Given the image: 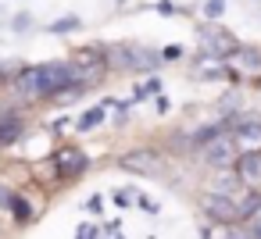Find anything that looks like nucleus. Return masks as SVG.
<instances>
[{"mask_svg": "<svg viewBox=\"0 0 261 239\" xmlns=\"http://www.w3.org/2000/svg\"><path fill=\"white\" fill-rule=\"evenodd\" d=\"M75 82H86L79 61H47V65L22 68L15 79V89L22 97H58Z\"/></svg>", "mask_w": 261, "mask_h": 239, "instance_id": "nucleus-1", "label": "nucleus"}, {"mask_svg": "<svg viewBox=\"0 0 261 239\" xmlns=\"http://www.w3.org/2000/svg\"><path fill=\"white\" fill-rule=\"evenodd\" d=\"M104 65L115 72H154L158 68V54L147 47H133V43H115L104 47Z\"/></svg>", "mask_w": 261, "mask_h": 239, "instance_id": "nucleus-2", "label": "nucleus"}, {"mask_svg": "<svg viewBox=\"0 0 261 239\" xmlns=\"http://www.w3.org/2000/svg\"><path fill=\"white\" fill-rule=\"evenodd\" d=\"M240 154H243V150H240V143L232 139V132H229V129H218V132L200 146V157H204L211 168H232Z\"/></svg>", "mask_w": 261, "mask_h": 239, "instance_id": "nucleus-3", "label": "nucleus"}, {"mask_svg": "<svg viewBox=\"0 0 261 239\" xmlns=\"http://www.w3.org/2000/svg\"><path fill=\"white\" fill-rule=\"evenodd\" d=\"M200 211L207 214L211 225H236V221H240L236 200H232L229 193H207V196L200 200Z\"/></svg>", "mask_w": 261, "mask_h": 239, "instance_id": "nucleus-4", "label": "nucleus"}, {"mask_svg": "<svg viewBox=\"0 0 261 239\" xmlns=\"http://www.w3.org/2000/svg\"><path fill=\"white\" fill-rule=\"evenodd\" d=\"M200 47H204V54H211V61H218V57H232L236 47H240V40L232 33H225V29L204 25L200 29Z\"/></svg>", "mask_w": 261, "mask_h": 239, "instance_id": "nucleus-5", "label": "nucleus"}, {"mask_svg": "<svg viewBox=\"0 0 261 239\" xmlns=\"http://www.w3.org/2000/svg\"><path fill=\"white\" fill-rule=\"evenodd\" d=\"M86 168H90V157H86L79 146H61V150L54 154V175H58L61 182L79 178Z\"/></svg>", "mask_w": 261, "mask_h": 239, "instance_id": "nucleus-6", "label": "nucleus"}, {"mask_svg": "<svg viewBox=\"0 0 261 239\" xmlns=\"http://www.w3.org/2000/svg\"><path fill=\"white\" fill-rule=\"evenodd\" d=\"M225 129L232 132V139L240 143V150H243V143H250V146L261 143V118L257 114H236V118H229Z\"/></svg>", "mask_w": 261, "mask_h": 239, "instance_id": "nucleus-7", "label": "nucleus"}, {"mask_svg": "<svg viewBox=\"0 0 261 239\" xmlns=\"http://www.w3.org/2000/svg\"><path fill=\"white\" fill-rule=\"evenodd\" d=\"M232 168H236V175L254 189V186L261 182V150H243V154L236 157V164H232Z\"/></svg>", "mask_w": 261, "mask_h": 239, "instance_id": "nucleus-8", "label": "nucleus"}, {"mask_svg": "<svg viewBox=\"0 0 261 239\" xmlns=\"http://www.w3.org/2000/svg\"><path fill=\"white\" fill-rule=\"evenodd\" d=\"M118 164L129 168V171H147V175H154V171L161 168V157H158L154 150H133V154L118 157Z\"/></svg>", "mask_w": 261, "mask_h": 239, "instance_id": "nucleus-9", "label": "nucleus"}, {"mask_svg": "<svg viewBox=\"0 0 261 239\" xmlns=\"http://www.w3.org/2000/svg\"><path fill=\"white\" fill-rule=\"evenodd\" d=\"M22 132H25V118L18 111H4V114H0V146H11Z\"/></svg>", "mask_w": 261, "mask_h": 239, "instance_id": "nucleus-10", "label": "nucleus"}, {"mask_svg": "<svg viewBox=\"0 0 261 239\" xmlns=\"http://www.w3.org/2000/svg\"><path fill=\"white\" fill-rule=\"evenodd\" d=\"M229 61H232V68H240L247 75H261V50H254V47H236V54Z\"/></svg>", "mask_w": 261, "mask_h": 239, "instance_id": "nucleus-11", "label": "nucleus"}, {"mask_svg": "<svg viewBox=\"0 0 261 239\" xmlns=\"http://www.w3.org/2000/svg\"><path fill=\"white\" fill-rule=\"evenodd\" d=\"M100 122H104V107H90V111L79 118V125H75V129H79V132H90V129H97Z\"/></svg>", "mask_w": 261, "mask_h": 239, "instance_id": "nucleus-12", "label": "nucleus"}, {"mask_svg": "<svg viewBox=\"0 0 261 239\" xmlns=\"http://www.w3.org/2000/svg\"><path fill=\"white\" fill-rule=\"evenodd\" d=\"M8 203H11V214H15V221H29V218H33V207H29V200H22V196H8Z\"/></svg>", "mask_w": 261, "mask_h": 239, "instance_id": "nucleus-13", "label": "nucleus"}, {"mask_svg": "<svg viewBox=\"0 0 261 239\" xmlns=\"http://www.w3.org/2000/svg\"><path fill=\"white\" fill-rule=\"evenodd\" d=\"M204 18L207 22H215V18H222V11H225V0H204Z\"/></svg>", "mask_w": 261, "mask_h": 239, "instance_id": "nucleus-14", "label": "nucleus"}, {"mask_svg": "<svg viewBox=\"0 0 261 239\" xmlns=\"http://www.w3.org/2000/svg\"><path fill=\"white\" fill-rule=\"evenodd\" d=\"M150 93H161V79H158V75H154V79H147V82L136 89V97H133V100H143V97H150Z\"/></svg>", "mask_w": 261, "mask_h": 239, "instance_id": "nucleus-15", "label": "nucleus"}, {"mask_svg": "<svg viewBox=\"0 0 261 239\" xmlns=\"http://www.w3.org/2000/svg\"><path fill=\"white\" fill-rule=\"evenodd\" d=\"M79 25H83V22H79L75 15H72V18H58V22L50 25V33H72V29H79Z\"/></svg>", "mask_w": 261, "mask_h": 239, "instance_id": "nucleus-16", "label": "nucleus"}, {"mask_svg": "<svg viewBox=\"0 0 261 239\" xmlns=\"http://www.w3.org/2000/svg\"><path fill=\"white\" fill-rule=\"evenodd\" d=\"M247 239H261V207L250 214V221H247Z\"/></svg>", "mask_w": 261, "mask_h": 239, "instance_id": "nucleus-17", "label": "nucleus"}, {"mask_svg": "<svg viewBox=\"0 0 261 239\" xmlns=\"http://www.w3.org/2000/svg\"><path fill=\"white\" fill-rule=\"evenodd\" d=\"M111 196H115V203H118V207H122V211H125V207H129V203H133V200H136V193H133V189H115V193H111Z\"/></svg>", "mask_w": 261, "mask_h": 239, "instance_id": "nucleus-18", "label": "nucleus"}, {"mask_svg": "<svg viewBox=\"0 0 261 239\" xmlns=\"http://www.w3.org/2000/svg\"><path fill=\"white\" fill-rule=\"evenodd\" d=\"M86 211H90V214H100V211H104V196H100V193L90 196V200H86Z\"/></svg>", "mask_w": 261, "mask_h": 239, "instance_id": "nucleus-19", "label": "nucleus"}, {"mask_svg": "<svg viewBox=\"0 0 261 239\" xmlns=\"http://www.w3.org/2000/svg\"><path fill=\"white\" fill-rule=\"evenodd\" d=\"M154 11H158V15H165V18H172V15H175V8L168 4V0H158V4H154Z\"/></svg>", "mask_w": 261, "mask_h": 239, "instance_id": "nucleus-20", "label": "nucleus"}, {"mask_svg": "<svg viewBox=\"0 0 261 239\" xmlns=\"http://www.w3.org/2000/svg\"><path fill=\"white\" fill-rule=\"evenodd\" d=\"M161 57H165V61H175V57H182V50H179V47H165Z\"/></svg>", "mask_w": 261, "mask_h": 239, "instance_id": "nucleus-21", "label": "nucleus"}, {"mask_svg": "<svg viewBox=\"0 0 261 239\" xmlns=\"http://www.w3.org/2000/svg\"><path fill=\"white\" fill-rule=\"evenodd\" d=\"M93 235H97L93 225H83V228H79V239H93Z\"/></svg>", "mask_w": 261, "mask_h": 239, "instance_id": "nucleus-22", "label": "nucleus"}]
</instances>
